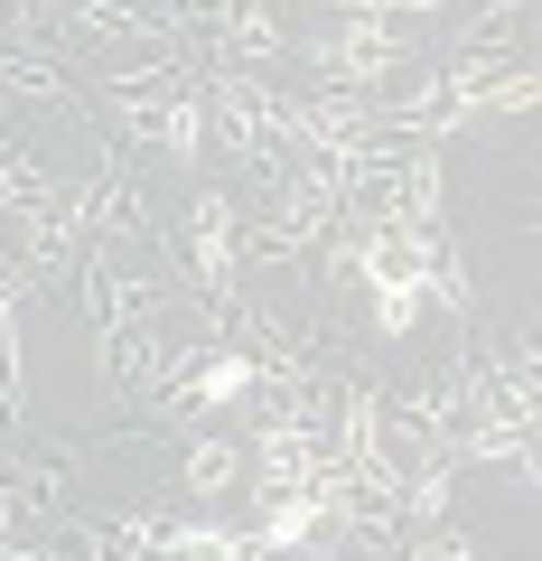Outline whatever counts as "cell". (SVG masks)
I'll return each mask as SVG.
<instances>
[{
    "label": "cell",
    "instance_id": "1",
    "mask_svg": "<svg viewBox=\"0 0 542 561\" xmlns=\"http://www.w3.org/2000/svg\"><path fill=\"white\" fill-rule=\"evenodd\" d=\"M197 393H206V402H243V393H253V365H243V356L206 365V375H197Z\"/></svg>",
    "mask_w": 542,
    "mask_h": 561
}]
</instances>
